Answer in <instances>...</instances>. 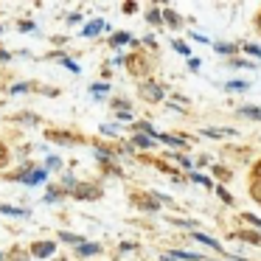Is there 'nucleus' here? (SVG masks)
Here are the masks:
<instances>
[{
  "instance_id": "a878e982",
  "label": "nucleus",
  "mask_w": 261,
  "mask_h": 261,
  "mask_svg": "<svg viewBox=\"0 0 261 261\" xmlns=\"http://www.w3.org/2000/svg\"><path fill=\"white\" fill-rule=\"evenodd\" d=\"M230 68H247V70H253L255 65L253 62H242V59H230Z\"/></svg>"
},
{
  "instance_id": "79ce46f5",
  "label": "nucleus",
  "mask_w": 261,
  "mask_h": 261,
  "mask_svg": "<svg viewBox=\"0 0 261 261\" xmlns=\"http://www.w3.org/2000/svg\"><path fill=\"white\" fill-rule=\"evenodd\" d=\"M163 261H174V258H169V255H163Z\"/></svg>"
},
{
  "instance_id": "7ed1b4c3",
  "label": "nucleus",
  "mask_w": 261,
  "mask_h": 261,
  "mask_svg": "<svg viewBox=\"0 0 261 261\" xmlns=\"http://www.w3.org/2000/svg\"><path fill=\"white\" fill-rule=\"evenodd\" d=\"M98 188L96 186H76V199H93V197H98Z\"/></svg>"
},
{
  "instance_id": "423d86ee",
  "label": "nucleus",
  "mask_w": 261,
  "mask_h": 261,
  "mask_svg": "<svg viewBox=\"0 0 261 261\" xmlns=\"http://www.w3.org/2000/svg\"><path fill=\"white\" fill-rule=\"evenodd\" d=\"M191 236H194V239H197V242H199V244H208V247H214V250H219V253H222V244H219V242H216V239H211V236H205V233H197V230H194V233H191Z\"/></svg>"
},
{
  "instance_id": "2eb2a0df",
  "label": "nucleus",
  "mask_w": 261,
  "mask_h": 261,
  "mask_svg": "<svg viewBox=\"0 0 261 261\" xmlns=\"http://www.w3.org/2000/svg\"><path fill=\"white\" fill-rule=\"evenodd\" d=\"M242 115H244V118H255V121H261V110H258V107H242Z\"/></svg>"
},
{
  "instance_id": "412c9836",
  "label": "nucleus",
  "mask_w": 261,
  "mask_h": 261,
  "mask_svg": "<svg viewBox=\"0 0 261 261\" xmlns=\"http://www.w3.org/2000/svg\"><path fill=\"white\" fill-rule=\"evenodd\" d=\"M239 239H244V242H253V244H261V236H258V233H239Z\"/></svg>"
},
{
  "instance_id": "f8f14e48",
  "label": "nucleus",
  "mask_w": 261,
  "mask_h": 261,
  "mask_svg": "<svg viewBox=\"0 0 261 261\" xmlns=\"http://www.w3.org/2000/svg\"><path fill=\"white\" fill-rule=\"evenodd\" d=\"M202 135H208V138H225V135H233V129H216V126H208Z\"/></svg>"
},
{
  "instance_id": "ea45409f",
  "label": "nucleus",
  "mask_w": 261,
  "mask_h": 261,
  "mask_svg": "<svg viewBox=\"0 0 261 261\" xmlns=\"http://www.w3.org/2000/svg\"><path fill=\"white\" fill-rule=\"evenodd\" d=\"M20 31H34V23H20Z\"/></svg>"
},
{
  "instance_id": "9b49d317",
  "label": "nucleus",
  "mask_w": 261,
  "mask_h": 261,
  "mask_svg": "<svg viewBox=\"0 0 261 261\" xmlns=\"http://www.w3.org/2000/svg\"><path fill=\"white\" fill-rule=\"evenodd\" d=\"M163 20H166V23L171 25V29H180V25H182V20L177 17L174 12H169V9H166V12H163ZM163 20H160V23H163Z\"/></svg>"
},
{
  "instance_id": "f3484780",
  "label": "nucleus",
  "mask_w": 261,
  "mask_h": 261,
  "mask_svg": "<svg viewBox=\"0 0 261 261\" xmlns=\"http://www.w3.org/2000/svg\"><path fill=\"white\" fill-rule=\"evenodd\" d=\"M48 138H51V141H57V143H65V146H70V143H73V138L59 135V132H48Z\"/></svg>"
},
{
  "instance_id": "dca6fc26",
  "label": "nucleus",
  "mask_w": 261,
  "mask_h": 261,
  "mask_svg": "<svg viewBox=\"0 0 261 261\" xmlns=\"http://www.w3.org/2000/svg\"><path fill=\"white\" fill-rule=\"evenodd\" d=\"M90 93H93L96 98H104V96L110 93V85H93V87H90Z\"/></svg>"
},
{
  "instance_id": "39448f33",
  "label": "nucleus",
  "mask_w": 261,
  "mask_h": 261,
  "mask_svg": "<svg viewBox=\"0 0 261 261\" xmlns=\"http://www.w3.org/2000/svg\"><path fill=\"white\" fill-rule=\"evenodd\" d=\"M54 250H57V244H51V242H40L34 247V255L37 258H48V255H54Z\"/></svg>"
},
{
  "instance_id": "c85d7f7f",
  "label": "nucleus",
  "mask_w": 261,
  "mask_h": 261,
  "mask_svg": "<svg viewBox=\"0 0 261 261\" xmlns=\"http://www.w3.org/2000/svg\"><path fill=\"white\" fill-rule=\"evenodd\" d=\"M216 51H219V54H233L236 48H233V45H227V42H216Z\"/></svg>"
},
{
  "instance_id": "b1692460",
  "label": "nucleus",
  "mask_w": 261,
  "mask_h": 261,
  "mask_svg": "<svg viewBox=\"0 0 261 261\" xmlns=\"http://www.w3.org/2000/svg\"><path fill=\"white\" fill-rule=\"evenodd\" d=\"M174 51L182 54V57H191V48H188L186 42H174Z\"/></svg>"
},
{
  "instance_id": "f704fd0d",
  "label": "nucleus",
  "mask_w": 261,
  "mask_h": 261,
  "mask_svg": "<svg viewBox=\"0 0 261 261\" xmlns=\"http://www.w3.org/2000/svg\"><path fill=\"white\" fill-rule=\"evenodd\" d=\"M199 65H202V62H199V59H188V68H191L194 73H197V70H199Z\"/></svg>"
},
{
  "instance_id": "2f4dec72",
  "label": "nucleus",
  "mask_w": 261,
  "mask_h": 261,
  "mask_svg": "<svg viewBox=\"0 0 261 261\" xmlns=\"http://www.w3.org/2000/svg\"><path fill=\"white\" fill-rule=\"evenodd\" d=\"M141 205H143L146 211H158V205H160V202H152V199H141Z\"/></svg>"
},
{
  "instance_id": "c756f323",
  "label": "nucleus",
  "mask_w": 261,
  "mask_h": 261,
  "mask_svg": "<svg viewBox=\"0 0 261 261\" xmlns=\"http://www.w3.org/2000/svg\"><path fill=\"white\" fill-rule=\"evenodd\" d=\"M101 132H107V135H118L121 129H118L115 124H104V126H101Z\"/></svg>"
},
{
  "instance_id": "6e6552de",
  "label": "nucleus",
  "mask_w": 261,
  "mask_h": 261,
  "mask_svg": "<svg viewBox=\"0 0 261 261\" xmlns=\"http://www.w3.org/2000/svg\"><path fill=\"white\" fill-rule=\"evenodd\" d=\"M98 250H101V244H90V242H85V244H79V247H76V253H79V255H96Z\"/></svg>"
},
{
  "instance_id": "a19ab883",
  "label": "nucleus",
  "mask_w": 261,
  "mask_h": 261,
  "mask_svg": "<svg viewBox=\"0 0 261 261\" xmlns=\"http://www.w3.org/2000/svg\"><path fill=\"white\" fill-rule=\"evenodd\" d=\"M255 177H258V180H261V163L255 166Z\"/></svg>"
},
{
  "instance_id": "f257e3e1",
  "label": "nucleus",
  "mask_w": 261,
  "mask_h": 261,
  "mask_svg": "<svg viewBox=\"0 0 261 261\" xmlns=\"http://www.w3.org/2000/svg\"><path fill=\"white\" fill-rule=\"evenodd\" d=\"M141 93L149 98V101H160L163 98V87H158V85H152V82H146V85L141 87Z\"/></svg>"
},
{
  "instance_id": "72a5a7b5",
  "label": "nucleus",
  "mask_w": 261,
  "mask_h": 261,
  "mask_svg": "<svg viewBox=\"0 0 261 261\" xmlns=\"http://www.w3.org/2000/svg\"><path fill=\"white\" fill-rule=\"evenodd\" d=\"M149 23H154V25L160 23V12H158V9H152V12H149Z\"/></svg>"
},
{
  "instance_id": "4c0bfd02",
  "label": "nucleus",
  "mask_w": 261,
  "mask_h": 261,
  "mask_svg": "<svg viewBox=\"0 0 261 261\" xmlns=\"http://www.w3.org/2000/svg\"><path fill=\"white\" fill-rule=\"evenodd\" d=\"M216 194H219V197H222V199H225V202H230V194H227V191H225V188H216Z\"/></svg>"
},
{
  "instance_id": "aec40b11",
  "label": "nucleus",
  "mask_w": 261,
  "mask_h": 261,
  "mask_svg": "<svg viewBox=\"0 0 261 261\" xmlns=\"http://www.w3.org/2000/svg\"><path fill=\"white\" fill-rule=\"evenodd\" d=\"M96 158L101 160V163H110V158H113V154H110L104 146H96Z\"/></svg>"
},
{
  "instance_id": "f03ea898",
  "label": "nucleus",
  "mask_w": 261,
  "mask_h": 261,
  "mask_svg": "<svg viewBox=\"0 0 261 261\" xmlns=\"http://www.w3.org/2000/svg\"><path fill=\"white\" fill-rule=\"evenodd\" d=\"M17 180H20V182H25V186H40V182H45V169L31 171V174H20Z\"/></svg>"
},
{
  "instance_id": "ddd939ff",
  "label": "nucleus",
  "mask_w": 261,
  "mask_h": 261,
  "mask_svg": "<svg viewBox=\"0 0 261 261\" xmlns=\"http://www.w3.org/2000/svg\"><path fill=\"white\" fill-rule=\"evenodd\" d=\"M135 129H138V132H146V138H152V141H154V129H152V124H146V121H135Z\"/></svg>"
},
{
  "instance_id": "e433bc0d",
  "label": "nucleus",
  "mask_w": 261,
  "mask_h": 261,
  "mask_svg": "<svg viewBox=\"0 0 261 261\" xmlns=\"http://www.w3.org/2000/svg\"><path fill=\"white\" fill-rule=\"evenodd\" d=\"M177 160H180V163H182V166H186V169H191V160H188V158H186V154H177Z\"/></svg>"
},
{
  "instance_id": "393cba45",
  "label": "nucleus",
  "mask_w": 261,
  "mask_h": 261,
  "mask_svg": "<svg viewBox=\"0 0 261 261\" xmlns=\"http://www.w3.org/2000/svg\"><path fill=\"white\" fill-rule=\"evenodd\" d=\"M76 186H79V182H76L73 177H65V180H62V188H65V191H76Z\"/></svg>"
},
{
  "instance_id": "7c9ffc66",
  "label": "nucleus",
  "mask_w": 261,
  "mask_h": 261,
  "mask_svg": "<svg viewBox=\"0 0 261 261\" xmlns=\"http://www.w3.org/2000/svg\"><path fill=\"white\" fill-rule=\"evenodd\" d=\"M45 166H48V169H59V166H62V160H59V158H48Z\"/></svg>"
},
{
  "instance_id": "c9c22d12",
  "label": "nucleus",
  "mask_w": 261,
  "mask_h": 261,
  "mask_svg": "<svg viewBox=\"0 0 261 261\" xmlns=\"http://www.w3.org/2000/svg\"><path fill=\"white\" fill-rule=\"evenodd\" d=\"M253 194L258 197V202H261V180H255V186H253Z\"/></svg>"
},
{
  "instance_id": "20e7f679",
  "label": "nucleus",
  "mask_w": 261,
  "mask_h": 261,
  "mask_svg": "<svg viewBox=\"0 0 261 261\" xmlns=\"http://www.w3.org/2000/svg\"><path fill=\"white\" fill-rule=\"evenodd\" d=\"M126 42H132L129 31H115V34L110 37V45H113V48H121V45H126Z\"/></svg>"
},
{
  "instance_id": "0eeeda50",
  "label": "nucleus",
  "mask_w": 261,
  "mask_h": 261,
  "mask_svg": "<svg viewBox=\"0 0 261 261\" xmlns=\"http://www.w3.org/2000/svg\"><path fill=\"white\" fill-rule=\"evenodd\" d=\"M59 239H62V242L76 244V247H79V244H85V236H79V233H70V230H62V233H59Z\"/></svg>"
},
{
  "instance_id": "5701e85b",
  "label": "nucleus",
  "mask_w": 261,
  "mask_h": 261,
  "mask_svg": "<svg viewBox=\"0 0 261 261\" xmlns=\"http://www.w3.org/2000/svg\"><path fill=\"white\" fill-rule=\"evenodd\" d=\"M191 180H194V182H199V186H208V188H211V180H208L205 174H199V171H194V174H191Z\"/></svg>"
},
{
  "instance_id": "473e14b6",
  "label": "nucleus",
  "mask_w": 261,
  "mask_h": 261,
  "mask_svg": "<svg viewBox=\"0 0 261 261\" xmlns=\"http://www.w3.org/2000/svg\"><path fill=\"white\" fill-rule=\"evenodd\" d=\"M244 219H247V222H250V225H253V227H258V230H261V219H258V216L247 214V216H244Z\"/></svg>"
},
{
  "instance_id": "bb28decb",
  "label": "nucleus",
  "mask_w": 261,
  "mask_h": 261,
  "mask_svg": "<svg viewBox=\"0 0 261 261\" xmlns=\"http://www.w3.org/2000/svg\"><path fill=\"white\" fill-rule=\"evenodd\" d=\"M59 188H48V194H45V202H57V197H59Z\"/></svg>"
},
{
  "instance_id": "1a4fd4ad",
  "label": "nucleus",
  "mask_w": 261,
  "mask_h": 261,
  "mask_svg": "<svg viewBox=\"0 0 261 261\" xmlns=\"http://www.w3.org/2000/svg\"><path fill=\"white\" fill-rule=\"evenodd\" d=\"M104 31V20H93L90 25H85V37H96Z\"/></svg>"
},
{
  "instance_id": "cd10ccee",
  "label": "nucleus",
  "mask_w": 261,
  "mask_h": 261,
  "mask_svg": "<svg viewBox=\"0 0 261 261\" xmlns=\"http://www.w3.org/2000/svg\"><path fill=\"white\" fill-rule=\"evenodd\" d=\"M62 65H65V68H68V70H70V73H79V70H82V68H79V65H76V62H73V59H62Z\"/></svg>"
},
{
  "instance_id": "58836bf2",
  "label": "nucleus",
  "mask_w": 261,
  "mask_h": 261,
  "mask_svg": "<svg viewBox=\"0 0 261 261\" xmlns=\"http://www.w3.org/2000/svg\"><path fill=\"white\" fill-rule=\"evenodd\" d=\"M25 90H29V85H14L12 87V93H25Z\"/></svg>"
},
{
  "instance_id": "4be33fe9",
  "label": "nucleus",
  "mask_w": 261,
  "mask_h": 261,
  "mask_svg": "<svg viewBox=\"0 0 261 261\" xmlns=\"http://www.w3.org/2000/svg\"><path fill=\"white\" fill-rule=\"evenodd\" d=\"M244 51L250 54V57H255V59H261V48L258 45H253V42H247V45H244Z\"/></svg>"
},
{
  "instance_id": "6ab92c4d",
  "label": "nucleus",
  "mask_w": 261,
  "mask_h": 261,
  "mask_svg": "<svg viewBox=\"0 0 261 261\" xmlns=\"http://www.w3.org/2000/svg\"><path fill=\"white\" fill-rule=\"evenodd\" d=\"M152 138H146V135H135V146H141V149H146V146H152Z\"/></svg>"
},
{
  "instance_id": "a211bd4d",
  "label": "nucleus",
  "mask_w": 261,
  "mask_h": 261,
  "mask_svg": "<svg viewBox=\"0 0 261 261\" xmlns=\"http://www.w3.org/2000/svg\"><path fill=\"white\" fill-rule=\"evenodd\" d=\"M113 107H115V113H129V101H124V98H115Z\"/></svg>"
},
{
  "instance_id": "9d476101",
  "label": "nucleus",
  "mask_w": 261,
  "mask_h": 261,
  "mask_svg": "<svg viewBox=\"0 0 261 261\" xmlns=\"http://www.w3.org/2000/svg\"><path fill=\"white\" fill-rule=\"evenodd\" d=\"M225 87H227V90H230V93H244V90H247L250 85H247V82H244V79H230V82H227Z\"/></svg>"
},
{
  "instance_id": "37998d69",
  "label": "nucleus",
  "mask_w": 261,
  "mask_h": 261,
  "mask_svg": "<svg viewBox=\"0 0 261 261\" xmlns=\"http://www.w3.org/2000/svg\"><path fill=\"white\" fill-rule=\"evenodd\" d=\"M14 261H25V258H23V255H20V258H14Z\"/></svg>"
},
{
  "instance_id": "4468645a",
  "label": "nucleus",
  "mask_w": 261,
  "mask_h": 261,
  "mask_svg": "<svg viewBox=\"0 0 261 261\" xmlns=\"http://www.w3.org/2000/svg\"><path fill=\"white\" fill-rule=\"evenodd\" d=\"M0 214H9V216H25L29 211H23V208H12V205H0Z\"/></svg>"
}]
</instances>
